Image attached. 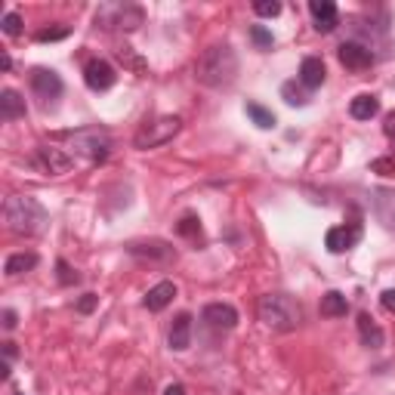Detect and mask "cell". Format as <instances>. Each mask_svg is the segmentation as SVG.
Segmentation results:
<instances>
[{
    "instance_id": "f1b7e54d",
    "label": "cell",
    "mask_w": 395,
    "mask_h": 395,
    "mask_svg": "<svg viewBox=\"0 0 395 395\" xmlns=\"http://www.w3.org/2000/svg\"><path fill=\"white\" fill-rule=\"evenodd\" d=\"M253 13L266 16V19H275L281 13V4H278V0H257V4H253Z\"/></svg>"
},
{
    "instance_id": "30bf717a",
    "label": "cell",
    "mask_w": 395,
    "mask_h": 395,
    "mask_svg": "<svg viewBox=\"0 0 395 395\" xmlns=\"http://www.w3.org/2000/svg\"><path fill=\"white\" fill-rule=\"evenodd\" d=\"M115 81H118V74L106 59H93V62H87V68H83V83H87L93 93L111 90V87H115Z\"/></svg>"
},
{
    "instance_id": "74e56055",
    "label": "cell",
    "mask_w": 395,
    "mask_h": 395,
    "mask_svg": "<svg viewBox=\"0 0 395 395\" xmlns=\"http://www.w3.org/2000/svg\"><path fill=\"white\" fill-rule=\"evenodd\" d=\"M0 346H4V359H6V361H9V359H16V355H19L16 343H9V340H6V343H0Z\"/></svg>"
},
{
    "instance_id": "83f0119b",
    "label": "cell",
    "mask_w": 395,
    "mask_h": 395,
    "mask_svg": "<svg viewBox=\"0 0 395 395\" xmlns=\"http://www.w3.org/2000/svg\"><path fill=\"white\" fill-rule=\"evenodd\" d=\"M56 269H59V284H65V287H71V284H78V281H81V275H78V272H74L65 260L56 262Z\"/></svg>"
},
{
    "instance_id": "9a60e30c",
    "label": "cell",
    "mask_w": 395,
    "mask_h": 395,
    "mask_svg": "<svg viewBox=\"0 0 395 395\" xmlns=\"http://www.w3.org/2000/svg\"><path fill=\"white\" fill-rule=\"evenodd\" d=\"M327 71H324V62L318 59V56H306L303 65H299V83H303L306 90H318L324 83Z\"/></svg>"
},
{
    "instance_id": "cb8c5ba5",
    "label": "cell",
    "mask_w": 395,
    "mask_h": 395,
    "mask_svg": "<svg viewBox=\"0 0 395 395\" xmlns=\"http://www.w3.org/2000/svg\"><path fill=\"white\" fill-rule=\"evenodd\" d=\"M281 96H284L287 106H297V108L309 106V93H306L303 83H297V81H287L284 87H281Z\"/></svg>"
},
{
    "instance_id": "7402d4cb",
    "label": "cell",
    "mask_w": 395,
    "mask_h": 395,
    "mask_svg": "<svg viewBox=\"0 0 395 395\" xmlns=\"http://www.w3.org/2000/svg\"><path fill=\"white\" fill-rule=\"evenodd\" d=\"M349 312V299H346L340 290H327L322 297V315L324 318H343Z\"/></svg>"
},
{
    "instance_id": "ffe728a7",
    "label": "cell",
    "mask_w": 395,
    "mask_h": 395,
    "mask_svg": "<svg viewBox=\"0 0 395 395\" xmlns=\"http://www.w3.org/2000/svg\"><path fill=\"white\" fill-rule=\"evenodd\" d=\"M130 253L133 257H148V260H173L176 253L170 244H164V241H148V244H130Z\"/></svg>"
},
{
    "instance_id": "2e32d148",
    "label": "cell",
    "mask_w": 395,
    "mask_h": 395,
    "mask_svg": "<svg viewBox=\"0 0 395 395\" xmlns=\"http://www.w3.org/2000/svg\"><path fill=\"white\" fill-rule=\"evenodd\" d=\"M355 324H359V337H361V343L368 346V349H380V346L386 343V334H383V327H380L377 322H374V318H371L368 312H361Z\"/></svg>"
},
{
    "instance_id": "4316f807",
    "label": "cell",
    "mask_w": 395,
    "mask_h": 395,
    "mask_svg": "<svg viewBox=\"0 0 395 395\" xmlns=\"http://www.w3.org/2000/svg\"><path fill=\"white\" fill-rule=\"evenodd\" d=\"M118 59L124 62V65H130V68H133V71H139V74L145 71V62H143V59H139V56L133 53V46H120V50H118Z\"/></svg>"
},
{
    "instance_id": "ac0fdd59",
    "label": "cell",
    "mask_w": 395,
    "mask_h": 395,
    "mask_svg": "<svg viewBox=\"0 0 395 395\" xmlns=\"http://www.w3.org/2000/svg\"><path fill=\"white\" fill-rule=\"evenodd\" d=\"M374 213L386 229H395V192H374Z\"/></svg>"
},
{
    "instance_id": "d590c367",
    "label": "cell",
    "mask_w": 395,
    "mask_h": 395,
    "mask_svg": "<svg viewBox=\"0 0 395 395\" xmlns=\"http://www.w3.org/2000/svg\"><path fill=\"white\" fill-rule=\"evenodd\" d=\"M380 303H383V309H386V312H392V315H395V290H383Z\"/></svg>"
},
{
    "instance_id": "7a4b0ae2",
    "label": "cell",
    "mask_w": 395,
    "mask_h": 395,
    "mask_svg": "<svg viewBox=\"0 0 395 395\" xmlns=\"http://www.w3.org/2000/svg\"><path fill=\"white\" fill-rule=\"evenodd\" d=\"M4 220H6V229L16 235H41L46 229V222H50V216H46V210L34 198L13 195L4 204Z\"/></svg>"
},
{
    "instance_id": "9c48e42d",
    "label": "cell",
    "mask_w": 395,
    "mask_h": 395,
    "mask_svg": "<svg viewBox=\"0 0 395 395\" xmlns=\"http://www.w3.org/2000/svg\"><path fill=\"white\" fill-rule=\"evenodd\" d=\"M31 90H34L37 99L53 102V99L62 96V78L53 68H34L31 71Z\"/></svg>"
},
{
    "instance_id": "5bb4252c",
    "label": "cell",
    "mask_w": 395,
    "mask_h": 395,
    "mask_svg": "<svg viewBox=\"0 0 395 395\" xmlns=\"http://www.w3.org/2000/svg\"><path fill=\"white\" fill-rule=\"evenodd\" d=\"M167 343H170L173 352H185V349L192 346V315H189V312H180V315L173 318Z\"/></svg>"
},
{
    "instance_id": "1f68e13d",
    "label": "cell",
    "mask_w": 395,
    "mask_h": 395,
    "mask_svg": "<svg viewBox=\"0 0 395 395\" xmlns=\"http://www.w3.org/2000/svg\"><path fill=\"white\" fill-rule=\"evenodd\" d=\"M4 34H9V37L22 34V16H19V13H6L4 16Z\"/></svg>"
},
{
    "instance_id": "8d00e7d4",
    "label": "cell",
    "mask_w": 395,
    "mask_h": 395,
    "mask_svg": "<svg viewBox=\"0 0 395 395\" xmlns=\"http://www.w3.org/2000/svg\"><path fill=\"white\" fill-rule=\"evenodd\" d=\"M16 324H19V315L13 312V309H4V327H6V331H13Z\"/></svg>"
},
{
    "instance_id": "f546056e",
    "label": "cell",
    "mask_w": 395,
    "mask_h": 395,
    "mask_svg": "<svg viewBox=\"0 0 395 395\" xmlns=\"http://www.w3.org/2000/svg\"><path fill=\"white\" fill-rule=\"evenodd\" d=\"M250 37H253V43H257L260 50H272V34L262 25H253L250 28Z\"/></svg>"
},
{
    "instance_id": "3957f363",
    "label": "cell",
    "mask_w": 395,
    "mask_h": 395,
    "mask_svg": "<svg viewBox=\"0 0 395 395\" xmlns=\"http://www.w3.org/2000/svg\"><path fill=\"white\" fill-rule=\"evenodd\" d=\"M257 315L260 322L272 327V331H297L299 322H303V309L294 297L287 294H266L260 297L257 303Z\"/></svg>"
},
{
    "instance_id": "e575fe53",
    "label": "cell",
    "mask_w": 395,
    "mask_h": 395,
    "mask_svg": "<svg viewBox=\"0 0 395 395\" xmlns=\"http://www.w3.org/2000/svg\"><path fill=\"white\" fill-rule=\"evenodd\" d=\"M383 133H386V139L395 145V111H389V115L383 118Z\"/></svg>"
},
{
    "instance_id": "d6a6232c",
    "label": "cell",
    "mask_w": 395,
    "mask_h": 395,
    "mask_svg": "<svg viewBox=\"0 0 395 395\" xmlns=\"http://www.w3.org/2000/svg\"><path fill=\"white\" fill-rule=\"evenodd\" d=\"M62 37H68V28H43V31L34 34V41L46 43V41H62Z\"/></svg>"
},
{
    "instance_id": "8fae6325",
    "label": "cell",
    "mask_w": 395,
    "mask_h": 395,
    "mask_svg": "<svg viewBox=\"0 0 395 395\" xmlns=\"http://www.w3.org/2000/svg\"><path fill=\"white\" fill-rule=\"evenodd\" d=\"M337 56H340L343 68H349V71H364L374 65V53L364 43H355V41H346L337 46Z\"/></svg>"
},
{
    "instance_id": "603a6c76",
    "label": "cell",
    "mask_w": 395,
    "mask_h": 395,
    "mask_svg": "<svg viewBox=\"0 0 395 395\" xmlns=\"http://www.w3.org/2000/svg\"><path fill=\"white\" fill-rule=\"evenodd\" d=\"M37 266V253H31V250H22V253H13V257H6V262H4V272L9 278H16V275H22V272H31Z\"/></svg>"
},
{
    "instance_id": "b9f144b4",
    "label": "cell",
    "mask_w": 395,
    "mask_h": 395,
    "mask_svg": "<svg viewBox=\"0 0 395 395\" xmlns=\"http://www.w3.org/2000/svg\"><path fill=\"white\" fill-rule=\"evenodd\" d=\"M13 395H25V392H13Z\"/></svg>"
},
{
    "instance_id": "ab89813d",
    "label": "cell",
    "mask_w": 395,
    "mask_h": 395,
    "mask_svg": "<svg viewBox=\"0 0 395 395\" xmlns=\"http://www.w3.org/2000/svg\"><path fill=\"white\" fill-rule=\"evenodd\" d=\"M0 65H4V71H9V68H13V59H9V53H4V56H0Z\"/></svg>"
},
{
    "instance_id": "8992f818",
    "label": "cell",
    "mask_w": 395,
    "mask_h": 395,
    "mask_svg": "<svg viewBox=\"0 0 395 395\" xmlns=\"http://www.w3.org/2000/svg\"><path fill=\"white\" fill-rule=\"evenodd\" d=\"M71 148L83 158H90V161H106L111 155V136L106 130L99 127H87V130H78V133H71Z\"/></svg>"
},
{
    "instance_id": "60d3db41",
    "label": "cell",
    "mask_w": 395,
    "mask_h": 395,
    "mask_svg": "<svg viewBox=\"0 0 395 395\" xmlns=\"http://www.w3.org/2000/svg\"><path fill=\"white\" fill-rule=\"evenodd\" d=\"M0 380H9V361H0Z\"/></svg>"
},
{
    "instance_id": "5b68a950",
    "label": "cell",
    "mask_w": 395,
    "mask_h": 395,
    "mask_svg": "<svg viewBox=\"0 0 395 395\" xmlns=\"http://www.w3.org/2000/svg\"><path fill=\"white\" fill-rule=\"evenodd\" d=\"M143 6L136 4H102L96 9V25L99 28H120V31H136L143 25Z\"/></svg>"
},
{
    "instance_id": "ba28073f",
    "label": "cell",
    "mask_w": 395,
    "mask_h": 395,
    "mask_svg": "<svg viewBox=\"0 0 395 395\" xmlns=\"http://www.w3.org/2000/svg\"><path fill=\"white\" fill-rule=\"evenodd\" d=\"M359 241H361V225L359 222L334 225V229H327V235H324V247L331 253H346V250H352Z\"/></svg>"
},
{
    "instance_id": "44dd1931",
    "label": "cell",
    "mask_w": 395,
    "mask_h": 395,
    "mask_svg": "<svg viewBox=\"0 0 395 395\" xmlns=\"http://www.w3.org/2000/svg\"><path fill=\"white\" fill-rule=\"evenodd\" d=\"M377 111H380V99L371 96V93H361V96H355L352 106H349V115L355 120H371L374 115H377Z\"/></svg>"
},
{
    "instance_id": "4dcf8cb0",
    "label": "cell",
    "mask_w": 395,
    "mask_h": 395,
    "mask_svg": "<svg viewBox=\"0 0 395 395\" xmlns=\"http://www.w3.org/2000/svg\"><path fill=\"white\" fill-rule=\"evenodd\" d=\"M371 173L395 176V158H377V161H371Z\"/></svg>"
},
{
    "instance_id": "d4e9b609",
    "label": "cell",
    "mask_w": 395,
    "mask_h": 395,
    "mask_svg": "<svg viewBox=\"0 0 395 395\" xmlns=\"http://www.w3.org/2000/svg\"><path fill=\"white\" fill-rule=\"evenodd\" d=\"M247 115H250L253 124L262 127V130H272V127H275V115H272L269 108H262L260 102H247Z\"/></svg>"
},
{
    "instance_id": "836d02e7",
    "label": "cell",
    "mask_w": 395,
    "mask_h": 395,
    "mask_svg": "<svg viewBox=\"0 0 395 395\" xmlns=\"http://www.w3.org/2000/svg\"><path fill=\"white\" fill-rule=\"evenodd\" d=\"M96 306H99V297H96V294H83V297L78 299V312H81V315H90Z\"/></svg>"
},
{
    "instance_id": "f35d334b",
    "label": "cell",
    "mask_w": 395,
    "mask_h": 395,
    "mask_svg": "<svg viewBox=\"0 0 395 395\" xmlns=\"http://www.w3.org/2000/svg\"><path fill=\"white\" fill-rule=\"evenodd\" d=\"M164 395H185V386L183 383H170V386L164 389Z\"/></svg>"
},
{
    "instance_id": "7c38bea8",
    "label": "cell",
    "mask_w": 395,
    "mask_h": 395,
    "mask_svg": "<svg viewBox=\"0 0 395 395\" xmlns=\"http://www.w3.org/2000/svg\"><path fill=\"white\" fill-rule=\"evenodd\" d=\"M204 322L216 327V331H232V327H238V309L229 306V303H210L204 306Z\"/></svg>"
},
{
    "instance_id": "e0dca14e",
    "label": "cell",
    "mask_w": 395,
    "mask_h": 395,
    "mask_svg": "<svg viewBox=\"0 0 395 395\" xmlns=\"http://www.w3.org/2000/svg\"><path fill=\"white\" fill-rule=\"evenodd\" d=\"M173 297H176V284L173 281H161V284H155L145 294V309L148 312H161V309H167L173 303Z\"/></svg>"
},
{
    "instance_id": "484cf974",
    "label": "cell",
    "mask_w": 395,
    "mask_h": 395,
    "mask_svg": "<svg viewBox=\"0 0 395 395\" xmlns=\"http://www.w3.org/2000/svg\"><path fill=\"white\" fill-rule=\"evenodd\" d=\"M176 232H180L183 238L198 241V238H201V220H198V216H183V220L176 222Z\"/></svg>"
},
{
    "instance_id": "d6986e66",
    "label": "cell",
    "mask_w": 395,
    "mask_h": 395,
    "mask_svg": "<svg viewBox=\"0 0 395 395\" xmlns=\"http://www.w3.org/2000/svg\"><path fill=\"white\" fill-rule=\"evenodd\" d=\"M25 99L19 96L16 90H4L0 93V118L4 120H19V118H25Z\"/></svg>"
},
{
    "instance_id": "52a82bcc",
    "label": "cell",
    "mask_w": 395,
    "mask_h": 395,
    "mask_svg": "<svg viewBox=\"0 0 395 395\" xmlns=\"http://www.w3.org/2000/svg\"><path fill=\"white\" fill-rule=\"evenodd\" d=\"M34 164L50 176H62L74 167V158L68 152H62V148H56V145H41L37 155H34Z\"/></svg>"
},
{
    "instance_id": "4fadbf2b",
    "label": "cell",
    "mask_w": 395,
    "mask_h": 395,
    "mask_svg": "<svg viewBox=\"0 0 395 395\" xmlns=\"http://www.w3.org/2000/svg\"><path fill=\"white\" fill-rule=\"evenodd\" d=\"M309 13L315 19V28L322 34H331L337 25H340V13H337L334 0H309Z\"/></svg>"
},
{
    "instance_id": "6da1fadb",
    "label": "cell",
    "mask_w": 395,
    "mask_h": 395,
    "mask_svg": "<svg viewBox=\"0 0 395 395\" xmlns=\"http://www.w3.org/2000/svg\"><path fill=\"white\" fill-rule=\"evenodd\" d=\"M195 78L204 83V87H229L238 78V56L229 43H213L207 46V50L198 56L195 62Z\"/></svg>"
},
{
    "instance_id": "277c9868",
    "label": "cell",
    "mask_w": 395,
    "mask_h": 395,
    "mask_svg": "<svg viewBox=\"0 0 395 395\" xmlns=\"http://www.w3.org/2000/svg\"><path fill=\"white\" fill-rule=\"evenodd\" d=\"M183 120L176 115H164V118H155V120H145L143 127H139V133L133 136V145L148 152V148H158L164 143H170V139L180 133Z\"/></svg>"
}]
</instances>
